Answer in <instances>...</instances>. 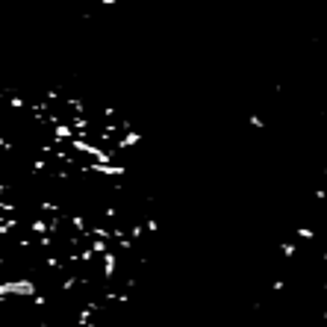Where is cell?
I'll return each instance as SVG.
<instances>
[{"label":"cell","mask_w":327,"mask_h":327,"mask_svg":"<svg viewBox=\"0 0 327 327\" xmlns=\"http://www.w3.org/2000/svg\"><path fill=\"white\" fill-rule=\"evenodd\" d=\"M148 236L136 151L112 112L0 95V327H112Z\"/></svg>","instance_id":"obj_1"}]
</instances>
